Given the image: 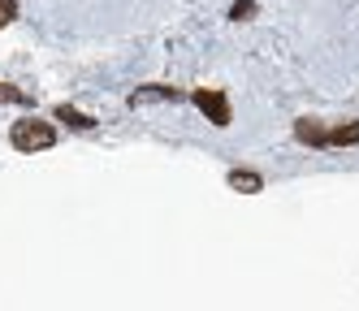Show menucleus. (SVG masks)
Listing matches in <instances>:
<instances>
[{"label": "nucleus", "instance_id": "8", "mask_svg": "<svg viewBox=\"0 0 359 311\" xmlns=\"http://www.w3.org/2000/svg\"><path fill=\"white\" fill-rule=\"evenodd\" d=\"M0 104H31V95L18 91V87H9V83H0Z\"/></svg>", "mask_w": 359, "mask_h": 311}, {"label": "nucleus", "instance_id": "1", "mask_svg": "<svg viewBox=\"0 0 359 311\" xmlns=\"http://www.w3.org/2000/svg\"><path fill=\"white\" fill-rule=\"evenodd\" d=\"M9 143H13L18 151H43V147H53V143H57V130L48 125V121H35V117H27V121H13V130H9Z\"/></svg>", "mask_w": 359, "mask_h": 311}, {"label": "nucleus", "instance_id": "9", "mask_svg": "<svg viewBox=\"0 0 359 311\" xmlns=\"http://www.w3.org/2000/svg\"><path fill=\"white\" fill-rule=\"evenodd\" d=\"M13 18H18V5H13V0H0V31H5Z\"/></svg>", "mask_w": 359, "mask_h": 311}, {"label": "nucleus", "instance_id": "6", "mask_svg": "<svg viewBox=\"0 0 359 311\" xmlns=\"http://www.w3.org/2000/svg\"><path fill=\"white\" fill-rule=\"evenodd\" d=\"M147 99H177V91H173V87H161V83H151V87H143V91L130 95V104H147Z\"/></svg>", "mask_w": 359, "mask_h": 311}, {"label": "nucleus", "instance_id": "5", "mask_svg": "<svg viewBox=\"0 0 359 311\" xmlns=\"http://www.w3.org/2000/svg\"><path fill=\"white\" fill-rule=\"evenodd\" d=\"M346 143H359V121L338 125V130H325V147H346Z\"/></svg>", "mask_w": 359, "mask_h": 311}, {"label": "nucleus", "instance_id": "2", "mask_svg": "<svg viewBox=\"0 0 359 311\" xmlns=\"http://www.w3.org/2000/svg\"><path fill=\"white\" fill-rule=\"evenodd\" d=\"M195 104L203 109V117H208L212 125H229V121H234L229 95H225V91H217V87H199V91H195Z\"/></svg>", "mask_w": 359, "mask_h": 311}, {"label": "nucleus", "instance_id": "3", "mask_svg": "<svg viewBox=\"0 0 359 311\" xmlns=\"http://www.w3.org/2000/svg\"><path fill=\"white\" fill-rule=\"evenodd\" d=\"M294 139L299 143H307V147H325V125L320 121H294Z\"/></svg>", "mask_w": 359, "mask_h": 311}, {"label": "nucleus", "instance_id": "10", "mask_svg": "<svg viewBox=\"0 0 359 311\" xmlns=\"http://www.w3.org/2000/svg\"><path fill=\"white\" fill-rule=\"evenodd\" d=\"M251 13H255V5H251V0H238V5L229 9V18H234V22H247Z\"/></svg>", "mask_w": 359, "mask_h": 311}, {"label": "nucleus", "instance_id": "4", "mask_svg": "<svg viewBox=\"0 0 359 311\" xmlns=\"http://www.w3.org/2000/svg\"><path fill=\"white\" fill-rule=\"evenodd\" d=\"M229 186L243 191V195H255V191L264 186V177H260V173H251V169H234V173H229Z\"/></svg>", "mask_w": 359, "mask_h": 311}, {"label": "nucleus", "instance_id": "7", "mask_svg": "<svg viewBox=\"0 0 359 311\" xmlns=\"http://www.w3.org/2000/svg\"><path fill=\"white\" fill-rule=\"evenodd\" d=\"M57 121H65V125H74V130H91V125H95V121H91L87 113L69 109V104H61V109H57Z\"/></svg>", "mask_w": 359, "mask_h": 311}]
</instances>
